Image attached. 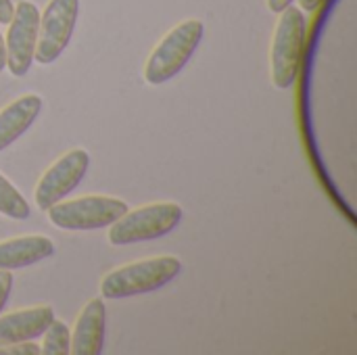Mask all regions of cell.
<instances>
[{
    "label": "cell",
    "mask_w": 357,
    "mask_h": 355,
    "mask_svg": "<svg viewBox=\"0 0 357 355\" xmlns=\"http://www.w3.org/2000/svg\"><path fill=\"white\" fill-rule=\"evenodd\" d=\"M182 272V262L174 255H157L111 270L100 280L102 299H126L159 291Z\"/></svg>",
    "instance_id": "obj_1"
},
{
    "label": "cell",
    "mask_w": 357,
    "mask_h": 355,
    "mask_svg": "<svg viewBox=\"0 0 357 355\" xmlns=\"http://www.w3.org/2000/svg\"><path fill=\"white\" fill-rule=\"evenodd\" d=\"M107 335V308L100 297L90 299L73 326L71 335V354L73 355H100Z\"/></svg>",
    "instance_id": "obj_9"
},
{
    "label": "cell",
    "mask_w": 357,
    "mask_h": 355,
    "mask_svg": "<svg viewBox=\"0 0 357 355\" xmlns=\"http://www.w3.org/2000/svg\"><path fill=\"white\" fill-rule=\"evenodd\" d=\"M289 4H293V0H268V8L272 13H282Z\"/></svg>",
    "instance_id": "obj_19"
},
{
    "label": "cell",
    "mask_w": 357,
    "mask_h": 355,
    "mask_svg": "<svg viewBox=\"0 0 357 355\" xmlns=\"http://www.w3.org/2000/svg\"><path fill=\"white\" fill-rule=\"evenodd\" d=\"M42 111V98L38 94H23L0 111V153L21 138Z\"/></svg>",
    "instance_id": "obj_12"
},
{
    "label": "cell",
    "mask_w": 357,
    "mask_h": 355,
    "mask_svg": "<svg viewBox=\"0 0 357 355\" xmlns=\"http://www.w3.org/2000/svg\"><path fill=\"white\" fill-rule=\"evenodd\" d=\"M13 10H15L13 0H0V23L2 25H8V21L13 17Z\"/></svg>",
    "instance_id": "obj_17"
},
{
    "label": "cell",
    "mask_w": 357,
    "mask_h": 355,
    "mask_svg": "<svg viewBox=\"0 0 357 355\" xmlns=\"http://www.w3.org/2000/svg\"><path fill=\"white\" fill-rule=\"evenodd\" d=\"M10 291H13V274L8 270H0V312L8 303Z\"/></svg>",
    "instance_id": "obj_16"
},
{
    "label": "cell",
    "mask_w": 357,
    "mask_h": 355,
    "mask_svg": "<svg viewBox=\"0 0 357 355\" xmlns=\"http://www.w3.org/2000/svg\"><path fill=\"white\" fill-rule=\"evenodd\" d=\"M0 355H40V345L31 341H21V343H10L0 347Z\"/></svg>",
    "instance_id": "obj_15"
},
{
    "label": "cell",
    "mask_w": 357,
    "mask_h": 355,
    "mask_svg": "<svg viewBox=\"0 0 357 355\" xmlns=\"http://www.w3.org/2000/svg\"><path fill=\"white\" fill-rule=\"evenodd\" d=\"M88 167H90V153L84 149H73L61 155L38 180L33 190L36 205L42 211H46L54 203L63 201L69 192L77 188Z\"/></svg>",
    "instance_id": "obj_7"
},
{
    "label": "cell",
    "mask_w": 357,
    "mask_h": 355,
    "mask_svg": "<svg viewBox=\"0 0 357 355\" xmlns=\"http://www.w3.org/2000/svg\"><path fill=\"white\" fill-rule=\"evenodd\" d=\"M322 4H324V0H299V8H301L303 13H305V10H307V13H316Z\"/></svg>",
    "instance_id": "obj_18"
},
{
    "label": "cell",
    "mask_w": 357,
    "mask_h": 355,
    "mask_svg": "<svg viewBox=\"0 0 357 355\" xmlns=\"http://www.w3.org/2000/svg\"><path fill=\"white\" fill-rule=\"evenodd\" d=\"M0 213L10 220H27L31 209L23 195L0 174Z\"/></svg>",
    "instance_id": "obj_13"
},
{
    "label": "cell",
    "mask_w": 357,
    "mask_h": 355,
    "mask_svg": "<svg viewBox=\"0 0 357 355\" xmlns=\"http://www.w3.org/2000/svg\"><path fill=\"white\" fill-rule=\"evenodd\" d=\"M6 69V46H4V38L0 33V71Z\"/></svg>",
    "instance_id": "obj_20"
},
{
    "label": "cell",
    "mask_w": 357,
    "mask_h": 355,
    "mask_svg": "<svg viewBox=\"0 0 357 355\" xmlns=\"http://www.w3.org/2000/svg\"><path fill=\"white\" fill-rule=\"evenodd\" d=\"M128 203L115 197L105 195H86L73 201H59L46 209L48 222L61 230L82 232V230H98L109 228L115 220H119L128 211Z\"/></svg>",
    "instance_id": "obj_5"
},
{
    "label": "cell",
    "mask_w": 357,
    "mask_h": 355,
    "mask_svg": "<svg viewBox=\"0 0 357 355\" xmlns=\"http://www.w3.org/2000/svg\"><path fill=\"white\" fill-rule=\"evenodd\" d=\"M42 347L40 354L44 355H69L71 354V331L63 320H52L50 326L42 333Z\"/></svg>",
    "instance_id": "obj_14"
},
{
    "label": "cell",
    "mask_w": 357,
    "mask_h": 355,
    "mask_svg": "<svg viewBox=\"0 0 357 355\" xmlns=\"http://www.w3.org/2000/svg\"><path fill=\"white\" fill-rule=\"evenodd\" d=\"M38 25H40V10L33 2L21 0L17 2L13 17L8 21L6 33V69L15 77H23L31 63L38 42Z\"/></svg>",
    "instance_id": "obj_8"
},
{
    "label": "cell",
    "mask_w": 357,
    "mask_h": 355,
    "mask_svg": "<svg viewBox=\"0 0 357 355\" xmlns=\"http://www.w3.org/2000/svg\"><path fill=\"white\" fill-rule=\"evenodd\" d=\"M54 318L56 316L50 305H33L0 316V347L21 341H33L50 326Z\"/></svg>",
    "instance_id": "obj_10"
},
{
    "label": "cell",
    "mask_w": 357,
    "mask_h": 355,
    "mask_svg": "<svg viewBox=\"0 0 357 355\" xmlns=\"http://www.w3.org/2000/svg\"><path fill=\"white\" fill-rule=\"evenodd\" d=\"M203 33L205 25L199 19H186L172 27L151 50L142 69L144 82L151 86H159L176 77L195 54L197 46L203 40Z\"/></svg>",
    "instance_id": "obj_3"
},
{
    "label": "cell",
    "mask_w": 357,
    "mask_h": 355,
    "mask_svg": "<svg viewBox=\"0 0 357 355\" xmlns=\"http://www.w3.org/2000/svg\"><path fill=\"white\" fill-rule=\"evenodd\" d=\"M77 13L79 0H48L40 15L33 61H38L40 65H50L63 54V50L71 42Z\"/></svg>",
    "instance_id": "obj_6"
},
{
    "label": "cell",
    "mask_w": 357,
    "mask_h": 355,
    "mask_svg": "<svg viewBox=\"0 0 357 355\" xmlns=\"http://www.w3.org/2000/svg\"><path fill=\"white\" fill-rule=\"evenodd\" d=\"M54 255V243L44 234L0 241V270H21Z\"/></svg>",
    "instance_id": "obj_11"
},
{
    "label": "cell",
    "mask_w": 357,
    "mask_h": 355,
    "mask_svg": "<svg viewBox=\"0 0 357 355\" xmlns=\"http://www.w3.org/2000/svg\"><path fill=\"white\" fill-rule=\"evenodd\" d=\"M184 209L174 201L149 203L136 209H128L119 220L109 226V243L113 247H126L134 243L155 241L169 234L182 222Z\"/></svg>",
    "instance_id": "obj_4"
},
{
    "label": "cell",
    "mask_w": 357,
    "mask_h": 355,
    "mask_svg": "<svg viewBox=\"0 0 357 355\" xmlns=\"http://www.w3.org/2000/svg\"><path fill=\"white\" fill-rule=\"evenodd\" d=\"M305 38H307V19L299 6L289 4L276 23V31L272 38L270 50V73L272 84L278 90H289L303 63L305 52Z\"/></svg>",
    "instance_id": "obj_2"
}]
</instances>
